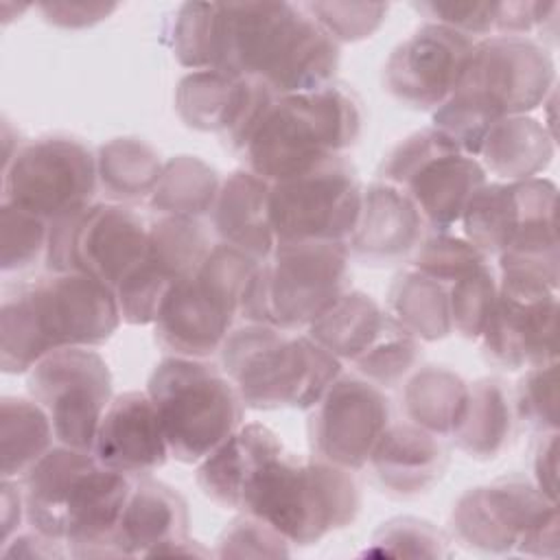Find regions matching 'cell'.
Wrapping results in <instances>:
<instances>
[{
	"instance_id": "12",
	"label": "cell",
	"mask_w": 560,
	"mask_h": 560,
	"mask_svg": "<svg viewBox=\"0 0 560 560\" xmlns=\"http://www.w3.org/2000/svg\"><path fill=\"white\" fill-rule=\"evenodd\" d=\"M381 179L398 186L416 203L429 230L446 232L486 184V171L446 133L427 127L387 153Z\"/></svg>"
},
{
	"instance_id": "26",
	"label": "cell",
	"mask_w": 560,
	"mask_h": 560,
	"mask_svg": "<svg viewBox=\"0 0 560 560\" xmlns=\"http://www.w3.org/2000/svg\"><path fill=\"white\" fill-rule=\"evenodd\" d=\"M269 188L271 184L256 173L247 168L234 171L221 182L210 212L212 228L221 243L260 262H265L276 247L269 223Z\"/></svg>"
},
{
	"instance_id": "19",
	"label": "cell",
	"mask_w": 560,
	"mask_h": 560,
	"mask_svg": "<svg viewBox=\"0 0 560 560\" xmlns=\"http://www.w3.org/2000/svg\"><path fill=\"white\" fill-rule=\"evenodd\" d=\"M464 236L483 256L556 241V184L529 177L483 184L462 214Z\"/></svg>"
},
{
	"instance_id": "32",
	"label": "cell",
	"mask_w": 560,
	"mask_h": 560,
	"mask_svg": "<svg viewBox=\"0 0 560 560\" xmlns=\"http://www.w3.org/2000/svg\"><path fill=\"white\" fill-rule=\"evenodd\" d=\"M387 304L389 315L418 341H438L453 332L448 284L413 267L394 278Z\"/></svg>"
},
{
	"instance_id": "27",
	"label": "cell",
	"mask_w": 560,
	"mask_h": 560,
	"mask_svg": "<svg viewBox=\"0 0 560 560\" xmlns=\"http://www.w3.org/2000/svg\"><path fill=\"white\" fill-rule=\"evenodd\" d=\"M282 448V442L269 427L258 422L241 424L223 444L199 462L197 483L217 505L238 510L249 477Z\"/></svg>"
},
{
	"instance_id": "24",
	"label": "cell",
	"mask_w": 560,
	"mask_h": 560,
	"mask_svg": "<svg viewBox=\"0 0 560 560\" xmlns=\"http://www.w3.org/2000/svg\"><path fill=\"white\" fill-rule=\"evenodd\" d=\"M427 230L416 203L398 186L378 179L363 188L361 212L348 249L372 265H392L416 254Z\"/></svg>"
},
{
	"instance_id": "31",
	"label": "cell",
	"mask_w": 560,
	"mask_h": 560,
	"mask_svg": "<svg viewBox=\"0 0 560 560\" xmlns=\"http://www.w3.org/2000/svg\"><path fill=\"white\" fill-rule=\"evenodd\" d=\"M468 385L459 374L442 365L418 368L402 389V409L411 424L433 433L451 435L462 418Z\"/></svg>"
},
{
	"instance_id": "37",
	"label": "cell",
	"mask_w": 560,
	"mask_h": 560,
	"mask_svg": "<svg viewBox=\"0 0 560 560\" xmlns=\"http://www.w3.org/2000/svg\"><path fill=\"white\" fill-rule=\"evenodd\" d=\"M420 359V341L387 313V319L372 346L352 363L359 376L368 378L370 383L378 387H396L416 370Z\"/></svg>"
},
{
	"instance_id": "49",
	"label": "cell",
	"mask_w": 560,
	"mask_h": 560,
	"mask_svg": "<svg viewBox=\"0 0 560 560\" xmlns=\"http://www.w3.org/2000/svg\"><path fill=\"white\" fill-rule=\"evenodd\" d=\"M26 518L22 486L13 479H2V542L13 536V527Z\"/></svg>"
},
{
	"instance_id": "23",
	"label": "cell",
	"mask_w": 560,
	"mask_h": 560,
	"mask_svg": "<svg viewBox=\"0 0 560 560\" xmlns=\"http://www.w3.org/2000/svg\"><path fill=\"white\" fill-rule=\"evenodd\" d=\"M92 455L105 468L131 479L149 477L164 466L171 451L147 392H125L112 398L96 429Z\"/></svg>"
},
{
	"instance_id": "17",
	"label": "cell",
	"mask_w": 560,
	"mask_h": 560,
	"mask_svg": "<svg viewBox=\"0 0 560 560\" xmlns=\"http://www.w3.org/2000/svg\"><path fill=\"white\" fill-rule=\"evenodd\" d=\"M558 289L525 276L501 273L492 315L481 332L486 357L505 370L556 361Z\"/></svg>"
},
{
	"instance_id": "14",
	"label": "cell",
	"mask_w": 560,
	"mask_h": 560,
	"mask_svg": "<svg viewBox=\"0 0 560 560\" xmlns=\"http://www.w3.org/2000/svg\"><path fill=\"white\" fill-rule=\"evenodd\" d=\"M149 225L122 203H90L50 221L46 267L88 273L112 291L142 260Z\"/></svg>"
},
{
	"instance_id": "13",
	"label": "cell",
	"mask_w": 560,
	"mask_h": 560,
	"mask_svg": "<svg viewBox=\"0 0 560 560\" xmlns=\"http://www.w3.org/2000/svg\"><path fill=\"white\" fill-rule=\"evenodd\" d=\"M96 186V158L81 140L68 136L18 144L2 168V203L48 223L90 206Z\"/></svg>"
},
{
	"instance_id": "41",
	"label": "cell",
	"mask_w": 560,
	"mask_h": 560,
	"mask_svg": "<svg viewBox=\"0 0 560 560\" xmlns=\"http://www.w3.org/2000/svg\"><path fill=\"white\" fill-rule=\"evenodd\" d=\"M483 262L486 256L466 238H457L446 232H435L433 236H427L422 245L416 249L411 267L444 284H451L457 278L475 271Z\"/></svg>"
},
{
	"instance_id": "9",
	"label": "cell",
	"mask_w": 560,
	"mask_h": 560,
	"mask_svg": "<svg viewBox=\"0 0 560 560\" xmlns=\"http://www.w3.org/2000/svg\"><path fill=\"white\" fill-rule=\"evenodd\" d=\"M350 289V249L341 241L276 245L260 262L241 319L280 330L308 328Z\"/></svg>"
},
{
	"instance_id": "15",
	"label": "cell",
	"mask_w": 560,
	"mask_h": 560,
	"mask_svg": "<svg viewBox=\"0 0 560 560\" xmlns=\"http://www.w3.org/2000/svg\"><path fill=\"white\" fill-rule=\"evenodd\" d=\"M361 199L363 188L343 155L273 182L269 188V223L276 245L348 243L361 212Z\"/></svg>"
},
{
	"instance_id": "2",
	"label": "cell",
	"mask_w": 560,
	"mask_h": 560,
	"mask_svg": "<svg viewBox=\"0 0 560 560\" xmlns=\"http://www.w3.org/2000/svg\"><path fill=\"white\" fill-rule=\"evenodd\" d=\"M20 481L31 529L66 545L74 558H116L131 477L105 468L90 451L55 444Z\"/></svg>"
},
{
	"instance_id": "40",
	"label": "cell",
	"mask_w": 560,
	"mask_h": 560,
	"mask_svg": "<svg viewBox=\"0 0 560 560\" xmlns=\"http://www.w3.org/2000/svg\"><path fill=\"white\" fill-rule=\"evenodd\" d=\"M50 223L20 210L11 203H0V262L2 271H20L31 267L46 254Z\"/></svg>"
},
{
	"instance_id": "46",
	"label": "cell",
	"mask_w": 560,
	"mask_h": 560,
	"mask_svg": "<svg viewBox=\"0 0 560 560\" xmlns=\"http://www.w3.org/2000/svg\"><path fill=\"white\" fill-rule=\"evenodd\" d=\"M287 538L267 523L243 514L232 521L219 540V556H289Z\"/></svg>"
},
{
	"instance_id": "25",
	"label": "cell",
	"mask_w": 560,
	"mask_h": 560,
	"mask_svg": "<svg viewBox=\"0 0 560 560\" xmlns=\"http://www.w3.org/2000/svg\"><path fill=\"white\" fill-rule=\"evenodd\" d=\"M446 462L438 435L411 422H400L385 429L368 464L383 492L407 499L427 492L444 475Z\"/></svg>"
},
{
	"instance_id": "7",
	"label": "cell",
	"mask_w": 560,
	"mask_h": 560,
	"mask_svg": "<svg viewBox=\"0 0 560 560\" xmlns=\"http://www.w3.org/2000/svg\"><path fill=\"white\" fill-rule=\"evenodd\" d=\"M219 361L252 409H311L341 374V361L308 335L254 322L230 330Z\"/></svg>"
},
{
	"instance_id": "44",
	"label": "cell",
	"mask_w": 560,
	"mask_h": 560,
	"mask_svg": "<svg viewBox=\"0 0 560 560\" xmlns=\"http://www.w3.org/2000/svg\"><path fill=\"white\" fill-rule=\"evenodd\" d=\"M518 418L529 427L549 433L558 431V376L556 361L527 368L516 389Z\"/></svg>"
},
{
	"instance_id": "42",
	"label": "cell",
	"mask_w": 560,
	"mask_h": 560,
	"mask_svg": "<svg viewBox=\"0 0 560 560\" xmlns=\"http://www.w3.org/2000/svg\"><path fill=\"white\" fill-rule=\"evenodd\" d=\"M302 9L337 44L370 37L387 15L383 2H302Z\"/></svg>"
},
{
	"instance_id": "39",
	"label": "cell",
	"mask_w": 560,
	"mask_h": 560,
	"mask_svg": "<svg viewBox=\"0 0 560 560\" xmlns=\"http://www.w3.org/2000/svg\"><path fill=\"white\" fill-rule=\"evenodd\" d=\"M214 31L217 2H184L171 31L175 59L192 70H210L214 63Z\"/></svg>"
},
{
	"instance_id": "5",
	"label": "cell",
	"mask_w": 560,
	"mask_h": 560,
	"mask_svg": "<svg viewBox=\"0 0 560 560\" xmlns=\"http://www.w3.org/2000/svg\"><path fill=\"white\" fill-rule=\"evenodd\" d=\"M361 133L359 101L328 83L313 92L276 96L252 129L241 158L269 184L343 155Z\"/></svg>"
},
{
	"instance_id": "16",
	"label": "cell",
	"mask_w": 560,
	"mask_h": 560,
	"mask_svg": "<svg viewBox=\"0 0 560 560\" xmlns=\"http://www.w3.org/2000/svg\"><path fill=\"white\" fill-rule=\"evenodd\" d=\"M31 398L50 418L57 444L90 451L112 402V374L92 348H61L26 372Z\"/></svg>"
},
{
	"instance_id": "28",
	"label": "cell",
	"mask_w": 560,
	"mask_h": 560,
	"mask_svg": "<svg viewBox=\"0 0 560 560\" xmlns=\"http://www.w3.org/2000/svg\"><path fill=\"white\" fill-rule=\"evenodd\" d=\"M553 151V136L545 125L529 116H508L488 129L477 155H481L479 164L483 171L518 182L545 171L551 164Z\"/></svg>"
},
{
	"instance_id": "33",
	"label": "cell",
	"mask_w": 560,
	"mask_h": 560,
	"mask_svg": "<svg viewBox=\"0 0 560 560\" xmlns=\"http://www.w3.org/2000/svg\"><path fill=\"white\" fill-rule=\"evenodd\" d=\"M164 162L160 153L140 138H114L98 147V186L112 203L149 199Z\"/></svg>"
},
{
	"instance_id": "36",
	"label": "cell",
	"mask_w": 560,
	"mask_h": 560,
	"mask_svg": "<svg viewBox=\"0 0 560 560\" xmlns=\"http://www.w3.org/2000/svg\"><path fill=\"white\" fill-rule=\"evenodd\" d=\"M210 252V241L192 217H158L149 225L144 262L151 265L171 284L192 276Z\"/></svg>"
},
{
	"instance_id": "30",
	"label": "cell",
	"mask_w": 560,
	"mask_h": 560,
	"mask_svg": "<svg viewBox=\"0 0 560 560\" xmlns=\"http://www.w3.org/2000/svg\"><path fill=\"white\" fill-rule=\"evenodd\" d=\"M385 319L387 313L368 293L348 289L308 326V337L339 361L352 363L372 346Z\"/></svg>"
},
{
	"instance_id": "4",
	"label": "cell",
	"mask_w": 560,
	"mask_h": 560,
	"mask_svg": "<svg viewBox=\"0 0 560 560\" xmlns=\"http://www.w3.org/2000/svg\"><path fill=\"white\" fill-rule=\"evenodd\" d=\"M553 85V59L538 39L518 35L479 39L455 92L433 112V127L475 158L497 120L540 107Z\"/></svg>"
},
{
	"instance_id": "10",
	"label": "cell",
	"mask_w": 560,
	"mask_h": 560,
	"mask_svg": "<svg viewBox=\"0 0 560 560\" xmlns=\"http://www.w3.org/2000/svg\"><path fill=\"white\" fill-rule=\"evenodd\" d=\"M168 451L184 464H199L223 444L243 420V400L223 374L206 359L166 357L147 383Z\"/></svg>"
},
{
	"instance_id": "6",
	"label": "cell",
	"mask_w": 560,
	"mask_h": 560,
	"mask_svg": "<svg viewBox=\"0 0 560 560\" xmlns=\"http://www.w3.org/2000/svg\"><path fill=\"white\" fill-rule=\"evenodd\" d=\"M359 508L361 488L352 470L284 448L249 477L238 503L243 514L267 523L295 545H313L348 527Z\"/></svg>"
},
{
	"instance_id": "20",
	"label": "cell",
	"mask_w": 560,
	"mask_h": 560,
	"mask_svg": "<svg viewBox=\"0 0 560 560\" xmlns=\"http://www.w3.org/2000/svg\"><path fill=\"white\" fill-rule=\"evenodd\" d=\"M475 39L438 22H424L389 55L387 92L411 109H438L455 92Z\"/></svg>"
},
{
	"instance_id": "21",
	"label": "cell",
	"mask_w": 560,
	"mask_h": 560,
	"mask_svg": "<svg viewBox=\"0 0 560 560\" xmlns=\"http://www.w3.org/2000/svg\"><path fill=\"white\" fill-rule=\"evenodd\" d=\"M276 94L260 81L221 70H192L175 92L179 118L199 131H214L241 153Z\"/></svg>"
},
{
	"instance_id": "3",
	"label": "cell",
	"mask_w": 560,
	"mask_h": 560,
	"mask_svg": "<svg viewBox=\"0 0 560 560\" xmlns=\"http://www.w3.org/2000/svg\"><path fill=\"white\" fill-rule=\"evenodd\" d=\"M116 293L79 271H50L2 302L0 365L28 372L61 348H94L120 326Z\"/></svg>"
},
{
	"instance_id": "48",
	"label": "cell",
	"mask_w": 560,
	"mask_h": 560,
	"mask_svg": "<svg viewBox=\"0 0 560 560\" xmlns=\"http://www.w3.org/2000/svg\"><path fill=\"white\" fill-rule=\"evenodd\" d=\"M556 433L549 431L542 433V442L534 457V475H536V488L551 501H556V470H558V457H556Z\"/></svg>"
},
{
	"instance_id": "22",
	"label": "cell",
	"mask_w": 560,
	"mask_h": 560,
	"mask_svg": "<svg viewBox=\"0 0 560 560\" xmlns=\"http://www.w3.org/2000/svg\"><path fill=\"white\" fill-rule=\"evenodd\" d=\"M116 558L136 556H208L188 538V508L171 486L140 477L122 510L116 538Z\"/></svg>"
},
{
	"instance_id": "43",
	"label": "cell",
	"mask_w": 560,
	"mask_h": 560,
	"mask_svg": "<svg viewBox=\"0 0 560 560\" xmlns=\"http://www.w3.org/2000/svg\"><path fill=\"white\" fill-rule=\"evenodd\" d=\"M374 549L370 553L411 556V558H442L448 556L444 534L427 521L402 516L383 523L374 534Z\"/></svg>"
},
{
	"instance_id": "45",
	"label": "cell",
	"mask_w": 560,
	"mask_h": 560,
	"mask_svg": "<svg viewBox=\"0 0 560 560\" xmlns=\"http://www.w3.org/2000/svg\"><path fill=\"white\" fill-rule=\"evenodd\" d=\"M413 9L427 15V22L451 26L479 42L497 35L501 2H413Z\"/></svg>"
},
{
	"instance_id": "38",
	"label": "cell",
	"mask_w": 560,
	"mask_h": 560,
	"mask_svg": "<svg viewBox=\"0 0 560 560\" xmlns=\"http://www.w3.org/2000/svg\"><path fill=\"white\" fill-rule=\"evenodd\" d=\"M499 295V282L483 262L475 271L448 284L451 326L466 339H479Z\"/></svg>"
},
{
	"instance_id": "8",
	"label": "cell",
	"mask_w": 560,
	"mask_h": 560,
	"mask_svg": "<svg viewBox=\"0 0 560 560\" xmlns=\"http://www.w3.org/2000/svg\"><path fill=\"white\" fill-rule=\"evenodd\" d=\"M258 267L260 260L232 245H212L199 269L166 293L153 322L160 348L186 359L219 354L234 322L241 319Z\"/></svg>"
},
{
	"instance_id": "1",
	"label": "cell",
	"mask_w": 560,
	"mask_h": 560,
	"mask_svg": "<svg viewBox=\"0 0 560 560\" xmlns=\"http://www.w3.org/2000/svg\"><path fill=\"white\" fill-rule=\"evenodd\" d=\"M339 59V44L302 4L217 2L210 70L256 79L282 96L332 83Z\"/></svg>"
},
{
	"instance_id": "18",
	"label": "cell",
	"mask_w": 560,
	"mask_h": 560,
	"mask_svg": "<svg viewBox=\"0 0 560 560\" xmlns=\"http://www.w3.org/2000/svg\"><path fill=\"white\" fill-rule=\"evenodd\" d=\"M311 409L313 457L352 472L368 466L374 446L392 424L383 387L352 374H339Z\"/></svg>"
},
{
	"instance_id": "47",
	"label": "cell",
	"mask_w": 560,
	"mask_h": 560,
	"mask_svg": "<svg viewBox=\"0 0 560 560\" xmlns=\"http://www.w3.org/2000/svg\"><path fill=\"white\" fill-rule=\"evenodd\" d=\"M44 20L61 26V28H85L103 18H107L112 11H116V4H74V2H44L37 4Z\"/></svg>"
},
{
	"instance_id": "29",
	"label": "cell",
	"mask_w": 560,
	"mask_h": 560,
	"mask_svg": "<svg viewBox=\"0 0 560 560\" xmlns=\"http://www.w3.org/2000/svg\"><path fill=\"white\" fill-rule=\"evenodd\" d=\"M512 435L510 396L501 381L479 378L468 385L462 418L451 433L455 446L475 459H494Z\"/></svg>"
},
{
	"instance_id": "35",
	"label": "cell",
	"mask_w": 560,
	"mask_h": 560,
	"mask_svg": "<svg viewBox=\"0 0 560 560\" xmlns=\"http://www.w3.org/2000/svg\"><path fill=\"white\" fill-rule=\"evenodd\" d=\"M217 171L195 155H177L164 162L149 206L160 217L199 219L212 212L219 192Z\"/></svg>"
},
{
	"instance_id": "34",
	"label": "cell",
	"mask_w": 560,
	"mask_h": 560,
	"mask_svg": "<svg viewBox=\"0 0 560 560\" xmlns=\"http://www.w3.org/2000/svg\"><path fill=\"white\" fill-rule=\"evenodd\" d=\"M57 444L50 418L33 398L4 396L0 402L2 479H22Z\"/></svg>"
},
{
	"instance_id": "11",
	"label": "cell",
	"mask_w": 560,
	"mask_h": 560,
	"mask_svg": "<svg viewBox=\"0 0 560 560\" xmlns=\"http://www.w3.org/2000/svg\"><path fill=\"white\" fill-rule=\"evenodd\" d=\"M459 542L488 553H558V503L523 477H503L472 488L453 508Z\"/></svg>"
}]
</instances>
